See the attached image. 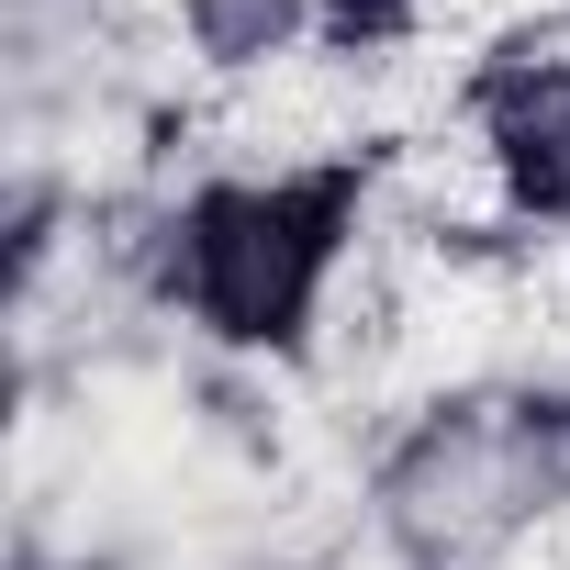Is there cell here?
Wrapping results in <instances>:
<instances>
[{
  "instance_id": "cell-5",
  "label": "cell",
  "mask_w": 570,
  "mask_h": 570,
  "mask_svg": "<svg viewBox=\"0 0 570 570\" xmlns=\"http://www.w3.org/2000/svg\"><path fill=\"white\" fill-rule=\"evenodd\" d=\"M436 23H448V0H314V35L347 68H403L436 46Z\"/></svg>"
},
{
  "instance_id": "cell-7",
  "label": "cell",
  "mask_w": 570,
  "mask_h": 570,
  "mask_svg": "<svg viewBox=\"0 0 570 570\" xmlns=\"http://www.w3.org/2000/svg\"><path fill=\"white\" fill-rule=\"evenodd\" d=\"M246 570H325V559H246Z\"/></svg>"
},
{
  "instance_id": "cell-3",
  "label": "cell",
  "mask_w": 570,
  "mask_h": 570,
  "mask_svg": "<svg viewBox=\"0 0 570 570\" xmlns=\"http://www.w3.org/2000/svg\"><path fill=\"white\" fill-rule=\"evenodd\" d=\"M168 46L202 90H268L325 35H314V0H168Z\"/></svg>"
},
{
  "instance_id": "cell-1",
  "label": "cell",
  "mask_w": 570,
  "mask_h": 570,
  "mask_svg": "<svg viewBox=\"0 0 570 570\" xmlns=\"http://www.w3.org/2000/svg\"><path fill=\"white\" fill-rule=\"evenodd\" d=\"M381 146H314V157H235L179 179L146 235L135 279L168 325H190L213 358L246 370H292L325 347L347 279L381 235Z\"/></svg>"
},
{
  "instance_id": "cell-6",
  "label": "cell",
  "mask_w": 570,
  "mask_h": 570,
  "mask_svg": "<svg viewBox=\"0 0 570 570\" xmlns=\"http://www.w3.org/2000/svg\"><path fill=\"white\" fill-rule=\"evenodd\" d=\"M12 570H124V559H112V548H46V537H23Z\"/></svg>"
},
{
  "instance_id": "cell-2",
  "label": "cell",
  "mask_w": 570,
  "mask_h": 570,
  "mask_svg": "<svg viewBox=\"0 0 570 570\" xmlns=\"http://www.w3.org/2000/svg\"><path fill=\"white\" fill-rule=\"evenodd\" d=\"M448 124L503 235H570V12H514L481 35Z\"/></svg>"
},
{
  "instance_id": "cell-4",
  "label": "cell",
  "mask_w": 570,
  "mask_h": 570,
  "mask_svg": "<svg viewBox=\"0 0 570 570\" xmlns=\"http://www.w3.org/2000/svg\"><path fill=\"white\" fill-rule=\"evenodd\" d=\"M101 68H112V0H0V79H12L23 135L90 101Z\"/></svg>"
}]
</instances>
